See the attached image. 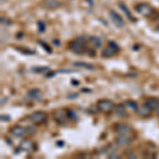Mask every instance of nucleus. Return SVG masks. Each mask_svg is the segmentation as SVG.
<instances>
[{"label": "nucleus", "instance_id": "obj_25", "mask_svg": "<svg viewBox=\"0 0 159 159\" xmlns=\"http://www.w3.org/2000/svg\"><path fill=\"white\" fill-rule=\"evenodd\" d=\"M6 102H7L6 98H2V100H1V105H3V103H6Z\"/></svg>", "mask_w": 159, "mask_h": 159}, {"label": "nucleus", "instance_id": "obj_11", "mask_svg": "<svg viewBox=\"0 0 159 159\" xmlns=\"http://www.w3.org/2000/svg\"><path fill=\"white\" fill-rule=\"evenodd\" d=\"M137 112H138V115H139L140 117L148 118V117H150L151 115H152L153 110L151 108H148V106H147L145 104H143V105H141V106L138 107Z\"/></svg>", "mask_w": 159, "mask_h": 159}, {"label": "nucleus", "instance_id": "obj_22", "mask_svg": "<svg viewBox=\"0 0 159 159\" xmlns=\"http://www.w3.org/2000/svg\"><path fill=\"white\" fill-rule=\"evenodd\" d=\"M37 25H38V31H39L40 33H43V31H45V29H46V25L43 24V21H38Z\"/></svg>", "mask_w": 159, "mask_h": 159}, {"label": "nucleus", "instance_id": "obj_24", "mask_svg": "<svg viewBox=\"0 0 159 159\" xmlns=\"http://www.w3.org/2000/svg\"><path fill=\"white\" fill-rule=\"evenodd\" d=\"M34 71L36 72H43V71H48V68L47 67H42V68H34L33 69Z\"/></svg>", "mask_w": 159, "mask_h": 159}, {"label": "nucleus", "instance_id": "obj_12", "mask_svg": "<svg viewBox=\"0 0 159 159\" xmlns=\"http://www.w3.org/2000/svg\"><path fill=\"white\" fill-rule=\"evenodd\" d=\"M19 148L24 152H30V151H33L35 148V144L31 140H24L20 143Z\"/></svg>", "mask_w": 159, "mask_h": 159}, {"label": "nucleus", "instance_id": "obj_7", "mask_svg": "<svg viewBox=\"0 0 159 159\" xmlns=\"http://www.w3.org/2000/svg\"><path fill=\"white\" fill-rule=\"evenodd\" d=\"M114 129L118 135H132L134 133L133 127L127 123H118L114 127Z\"/></svg>", "mask_w": 159, "mask_h": 159}, {"label": "nucleus", "instance_id": "obj_21", "mask_svg": "<svg viewBox=\"0 0 159 159\" xmlns=\"http://www.w3.org/2000/svg\"><path fill=\"white\" fill-rule=\"evenodd\" d=\"M120 9H121L122 11L125 13V15H126V16L129 17V19H133L132 15H130V13H129V9H127V7H126V6H125V4L120 3Z\"/></svg>", "mask_w": 159, "mask_h": 159}, {"label": "nucleus", "instance_id": "obj_4", "mask_svg": "<svg viewBox=\"0 0 159 159\" xmlns=\"http://www.w3.org/2000/svg\"><path fill=\"white\" fill-rule=\"evenodd\" d=\"M48 119L47 112L38 110V111H34L33 114L30 115V121L35 125H42L43 123H45Z\"/></svg>", "mask_w": 159, "mask_h": 159}, {"label": "nucleus", "instance_id": "obj_17", "mask_svg": "<svg viewBox=\"0 0 159 159\" xmlns=\"http://www.w3.org/2000/svg\"><path fill=\"white\" fill-rule=\"evenodd\" d=\"M73 66L80 68H85V69H94V66L92 64L84 63V61H75V63H73Z\"/></svg>", "mask_w": 159, "mask_h": 159}, {"label": "nucleus", "instance_id": "obj_15", "mask_svg": "<svg viewBox=\"0 0 159 159\" xmlns=\"http://www.w3.org/2000/svg\"><path fill=\"white\" fill-rule=\"evenodd\" d=\"M43 6L47 9H56V7H61V2L57 0H43Z\"/></svg>", "mask_w": 159, "mask_h": 159}, {"label": "nucleus", "instance_id": "obj_5", "mask_svg": "<svg viewBox=\"0 0 159 159\" xmlns=\"http://www.w3.org/2000/svg\"><path fill=\"white\" fill-rule=\"evenodd\" d=\"M119 50H120V48L116 43L109 42L108 45L106 46V48H104V49L102 50V56L105 58H110L116 55Z\"/></svg>", "mask_w": 159, "mask_h": 159}, {"label": "nucleus", "instance_id": "obj_1", "mask_svg": "<svg viewBox=\"0 0 159 159\" xmlns=\"http://www.w3.org/2000/svg\"><path fill=\"white\" fill-rule=\"evenodd\" d=\"M89 39H86L84 36H80L76 39L72 40L69 43V47H70V50L72 51L75 54H83L86 51V43L88 42Z\"/></svg>", "mask_w": 159, "mask_h": 159}, {"label": "nucleus", "instance_id": "obj_26", "mask_svg": "<svg viewBox=\"0 0 159 159\" xmlns=\"http://www.w3.org/2000/svg\"><path fill=\"white\" fill-rule=\"evenodd\" d=\"M64 144H65V143H64V141H61V142H57V145H60V147H61V145H64Z\"/></svg>", "mask_w": 159, "mask_h": 159}, {"label": "nucleus", "instance_id": "obj_23", "mask_svg": "<svg viewBox=\"0 0 159 159\" xmlns=\"http://www.w3.org/2000/svg\"><path fill=\"white\" fill-rule=\"evenodd\" d=\"M39 43H40V45H42V46H43V49H45L46 51H48V52H49V53L52 52V50L50 49V47H49V46H48V45H45V43H43V42H39Z\"/></svg>", "mask_w": 159, "mask_h": 159}, {"label": "nucleus", "instance_id": "obj_10", "mask_svg": "<svg viewBox=\"0 0 159 159\" xmlns=\"http://www.w3.org/2000/svg\"><path fill=\"white\" fill-rule=\"evenodd\" d=\"M109 15H110V18H111L112 22H114L118 28L124 27V20H123V18L121 17V15L118 14V13L115 11H110Z\"/></svg>", "mask_w": 159, "mask_h": 159}, {"label": "nucleus", "instance_id": "obj_8", "mask_svg": "<svg viewBox=\"0 0 159 159\" xmlns=\"http://www.w3.org/2000/svg\"><path fill=\"white\" fill-rule=\"evenodd\" d=\"M133 142V138L130 137V135H118L116 138V144L119 147H127Z\"/></svg>", "mask_w": 159, "mask_h": 159}, {"label": "nucleus", "instance_id": "obj_20", "mask_svg": "<svg viewBox=\"0 0 159 159\" xmlns=\"http://www.w3.org/2000/svg\"><path fill=\"white\" fill-rule=\"evenodd\" d=\"M125 105H127V106L129 107L130 109H133V110H135V111H137V109H138V104L136 103L135 101H127L126 103H125Z\"/></svg>", "mask_w": 159, "mask_h": 159}, {"label": "nucleus", "instance_id": "obj_13", "mask_svg": "<svg viewBox=\"0 0 159 159\" xmlns=\"http://www.w3.org/2000/svg\"><path fill=\"white\" fill-rule=\"evenodd\" d=\"M42 91L37 88L31 89V90L28 92V98H30V100H33V101H39L42 100Z\"/></svg>", "mask_w": 159, "mask_h": 159}, {"label": "nucleus", "instance_id": "obj_16", "mask_svg": "<svg viewBox=\"0 0 159 159\" xmlns=\"http://www.w3.org/2000/svg\"><path fill=\"white\" fill-rule=\"evenodd\" d=\"M115 112L118 117H125L126 116V107H125L124 104H119L118 106H116L115 108Z\"/></svg>", "mask_w": 159, "mask_h": 159}, {"label": "nucleus", "instance_id": "obj_18", "mask_svg": "<svg viewBox=\"0 0 159 159\" xmlns=\"http://www.w3.org/2000/svg\"><path fill=\"white\" fill-rule=\"evenodd\" d=\"M89 42L91 43V45L93 46L94 48H99V47H101V45H102L101 39H100L99 37H96V36H91L90 38H89Z\"/></svg>", "mask_w": 159, "mask_h": 159}, {"label": "nucleus", "instance_id": "obj_19", "mask_svg": "<svg viewBox=\"0 0 159 159\" xmlns=\"http://www.w3.org/2000/svg\"><path fill=\"white\" fill-rule=\"evenodd\" d=\"M67 116H68V119L73 120V121H76V120H78V116H76V114L71 109H67Z\"/></svg>", "mask_w": 159, "mask_h": 159}, {"label": "nucleus", "instance_id": "obj_6", "mask_svg": "<svg viewBox=\"0 0 159 159\" xmlns=\"http://www.w3.org/2000/svg\"><path fill=\"white\" fill-rule=\"evenodd\" d=\"M67 119H68L67 110L58 108L53 111V120H54L58 125H65L66 123H67Z\"/></svg>", "mask_w": 159, "mask_h": 159}, {"label": "nucleus", "instance_id": "obj_2", "mask_svg": "<svg viewBox=\"0 0 159 159\" xmlns=\"http://www.w3.org/2000/svg\"><path fill=\"white\" fill-rule=\"evenodd\" d=\"M97 108L101 112H103V114L108 115L110 112L114 111L115 108H116V105H115L114 102L110 101L108 99H102L97 103Z\"/></svg>", "mask_w": 159, "mask_h": 159}, {"label": "nucleus", "instance_id": "obj_27", "mask_svg": "<svg viewBox=\"0 0 159 159\" xmlns=\"http://www.w3.org/2000/svg\"><path fill=\"white\" fill-rule=\"evenodd\" d=\"M156 19H157L158 21H159V13H158V14H157V16H156Z\"/></svg>", "mask_w": 159, "mask_h": 159}, {"label": "nucleus", "instance_id": "obj_9", "mask_svg": "<svg viewBox=\"0 0 159 159\" xmlns=\"http://www.w3.org/2000/svg\"><path fill=\"white\" fill-rule=\"evenodd\" d=\"M10 133L16 138H24L28 134V129L24 126H20V125H15L14 127L10 129Z\"/></svg>", "mask_w": 159, "mask_h": 159}, {"label": "nucleus", "instance_id": "obj_3", "mask_svg": "<svg viewBox=\"0 0 159 159\" xmlns=\"http://www.w3.org/2000/svg\"><path fill=\"white\" fill-rule=\"evenodd\" d=\"M135 11L143 17H150L154 14V7L148 3H139L135 7Z\"/></svg>", "mask_w": 159, "mask_h": 159}, {"label": "nucleus", "instance_id": "obj_28", "mask_svg": "<svg viewBox=\"0 0 159 159\" xmlns=\"http://www.w3.org/2000/svg\"><path fill=\"white\" fill-rule=\"evenodd\" d=\"M156 112H157V114L159 115V106H158V108H157V109H156Z\"/></svg>", "mask_w": 159, "mask_h": 159}, {"label": "nucleus", "instance_id": "obj_14", "mask_svg": "<svg viewBox=\"0 0 159 159\" xmlns=\"http://www.w3.org/2000/svg\"><path fill=\"white\" fill-rule=\"evenodd\" d=\"M144 104L147 105V106H148V108H151L153 111H156V109H157L159 106V100L156 98H150L145 101Z\"/></svg>", "mask_w": 159, "mask_h": 159}]
</instances>
